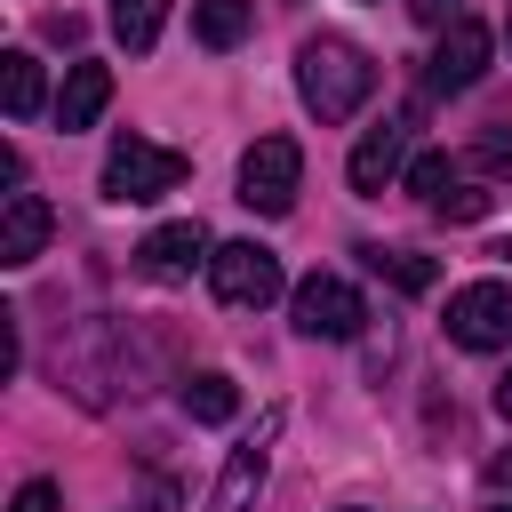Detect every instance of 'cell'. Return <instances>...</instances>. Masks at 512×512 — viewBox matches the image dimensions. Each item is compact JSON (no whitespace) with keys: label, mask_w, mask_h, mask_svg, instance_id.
<instances>
[{"label":"cell","mask_w":512,"mask_h":512,"mask_svg":"<svg viewBox=\"0 0 512 512\" xmlns=\"http://www.w3.org/2000/svg\"><path fill=\"white\" fill-rule=\"evenodd\" d=\"M0 104H8V120H32L40 112V56H24V48L0 56Z\"/></svg>","instance_id":"obj_15"},{"label":"cell","mask_w":512,"mask_h":512,"mask_svg":"<svg viewBox=\"0 0 512 512\" xmlns=\"http://www.w3.org/2000/svg\"><path fill=\"white\" fill-rule=\"evenodd\" d=\"M176 400H184V416H192V424H232V416H240V384H232L224 368L184 376V392H176Z\"/></svg>","instance_id":"obj_13"},{"label":"cell","mask_w":512,"mask_h":512,"mask_svg":"<svg viewBox=\"0 0 512 512\" xmlns=\"http://www.w3.org/2000/svg\"><path fill=\"white\" fill-rule=\"evenodd\" d=\"M296 184H304L296 136H256L248 160H240V200H248L256 216H288V208H296Z\"/></svg>","instance_id":"obj_4"},{"label":"cell","mask_w":512,"mask_h":512,"mask_svg":"<svg viewBox=\"0 0 512 512\" xmlns=\"http://www.w3.org/2000/svg\"><path fill=\"white\" fill-rule=\"evenodd\" d=\"M8 512H56V480H24Z\"/></svg>","instance_id":"obj_21"},{"label":"cell","mask_w":512,"mask_h":512,"mask_svg":"<svg viewBox=\"0 0 512 512\" xmlns=\"http://www.w3.org/2000/svg\"><path fill=\"white\" fill-rule=\"evenodd\" d=\"M488 488H496V496L512 488V448H504V456H488Z\"/></svg>","instance_id":"obj_24"},{"label":"cell","mask_w":512,"mask_h":512,"mask_svg":"<svg viewBox=\"0 0 512 512\" xmlns=\"http://www.w3.org/2000/svg\"><path fill=\"white\" fill-rule=\"evenodd\" d=\"M496 408H504V416H512V368H504V384H496Z\"/></svg>","instance_id":"obj_25"},{"label":"cell","mask_w":512,"mask_h":512,"mask_svg":"<svg viewBox=\"0 0 512 512\" xmlns=\"http://www.w3.org/2000/svg\"><path fill=\"white\" fill-rule=\"evenodd\" d=\"M432 208H440L448 224H472V216H488V192H472V184H448V192H440Z\"/></svg>","instance_id":"obj_19"},{"label":"cell","mask_w":512,"mask_h":512,"mask_svg":"<svg viewBox=\"0 0 512 512\" xmlns=\"http://www.w3.org/2000/svg\"><path fill=\"white\" fill-rule=\"evenodd\" d=\"M208 256H216V248H208L200 216H184V224H160V232H144V248H136V272H144V280H160V288H184V280H192Z\"/></svg>","instance_id":"obj_8"},{"label":"cell","mask_w":512,"mask_h":512,"mask_svg":"<svg viewBox=\"0 0 512 512\" xmlns=\"http://www.w3.org/2000/svg\"><path fill=\"white\" fill-rule=\"evenodd\" d=\"M408 136H416V112H392L384 128H368V136L352 144V160H344L352 192H384V184L408 168Z\"/></svg>","instance_id":"obj_9"},{"label":"cell","mask_w":512,"mask_h":512,"mask_svg":"<svg viewBox=\"0 0 512 512\" xmlns=\"http://www.w3.org/2000/svg\"><path fill=\"white\" fill-rule=\"evenodd\" d=\"M448 336H456L464 352L512 344V288H504V280H464V288L448 296Z\"/></svg>","instance_id":"obj_6"},{"label":"cell","mask_w":512,"mask_h":512,"mask_svg":"<svg viewBox=\"0 0 512 512\" xmlns=\"http://www.w3.org/2000/svg\"><path fill=\"white\" fill-rule=\"evenodd\" d=\"M208 288H216L232 312H264L288 280H280V256H272L264 240H224V248L208 256Z\"/></svg>","instance_id":"obj_3"},{"label":"cell","mask_w":512,"mask_h":512,"mask_svg":"<svg viewBox=\"0 0 512 512\" xmlns=\"http://www.w3.org/2000/svg\"><path fill=\"white\" fill-rule=\"evenodd\" d=\"M360 256H368V272L392 280L400 296H424V288L440 280V264H432V256H408V248H360Z\"/></svg>","instance_id":"obj_16"},{"label":"cell","mask_w":512,"mask_h":512,"mask_svg":"<svg viewBox=\"0 0 512 512\" xmlns=\"http://www.w3.org/2000/svg\"><path fill=\"white\" fill-rule=\"evenodd\" d=\"M504 32H512V16H504Z\"/></svg>","instance_id":"obj_28"},{"label":"cell","mask_w":512,"mask_h":512,"mask_svg":"<svg viewBox=\"0 0 512 512\" xmlns=\"http://www.w3.org/2000/svg\"><path fill=\"white\" fill-rule=\"evenodd\" d=\"M160 16H168V0H112V40L128 56H144L160 40Z\"/></svg>","instance_id":"obj_17"},{"label":"cell","mask_w":512,"mask_h":512,"mask_svg":"<svg viewBox=\"0 0 512 512\" xmlns=\"http://www.w3.org/2000/svg\"><path fill=\"white\" fill-rule=\"evenodd\" d=\"M488 72V24H472V16H456L448 32H440V48H432V64H424V80L440 88V96H456V88H472Z\"/></svg>","instance_id":"obj_10"},{"label":"cell","mask_w":512,"mask_h":512,"mask_svg":"<svg viewBox=\"0 0 512 512\" xmlns=\"http://www.w3.org/2000/svg\"><path fill=\"white\" fill-rule=\"evenodd\" d=\"M368 88H376V64L352 48V40H336V32H320V40H304L296 48V96L336 128V120H352L360 104H368Z\"/></svg>","instance_id":"obj_1"},{"label":"cell","mask_w":512,"mask_h":512,"mask_svg":"<svg viewBox=\"0 0 512 512\" xmlns=\"http://www.w3.org/2000/svg\"><path fill=\"white\" fill-rule=\"evenodd\" d=\"M512 160V120H496L488 136H472V168H504Z\"/></svg>","instance_id":"obj_20"},{"label":"cell","mask_w":512,"mask_h":512,"mask_svg":"<svg viewBox=\"0 0 512 512\" xmlns=\"http://www.w3.org/2000/svg\"><path fill=\"white\" fill-rule=\"evenodd\" d=\"M416 24H456V0H408Z\"/></svg>","instance_id":"obj_23"},{"label":"cell","mask_w":512,"mask_h":512,"mask_svg":"<svg viewBox=\"0 0 512 512\" xmlns=\"http://www.w3.org/2000/svg\"><path fill=\"white\" fill-rule=\"evenodd\" d=\"M408 192L440 200V192H448V152H424V160H408Z\"/></svg>","instance_id":"obj_18"},{"label":"cell","mask_w":512,"mask_h":512,"mask_svg":"<svg viewBox=\"0 0 512 512\" xmlns=\"http://www.w3.org/2000/svg\"><path fill=\"white\" fill-rule=\"evenodd\" d=\"M488 512H512V496H496V504H488Z\"/></svg>","instance_id":"obj_26"},{"label":"cell","mask_w":512,"mask_h":512,"mask_svg":"<svg viewBox=\"0 0 512 512\" xmlns=\"http://www.w3.org/2000/svg\"><path fill=\"white\" fill-rule=\"evenodd\" d=\"M296 328H304V336L344 344V336H360V328H368V304H360V288H352V280L312 272V280L296 288Z\"/></svg>","instance_id":"obj_7"},{"label":"cell","mask_w":512,"mask_h":512,"mask_svg":"<svg viewBox=\"0 0 512 512\" xmlns=\"http://www.w3.org/2000/svg\"><path fill=\"white\" fill-rule=\"evenodd\" d=\"M184 176H192V160L152 136H112V152H104V200H160Z\"/></svg>","instance_id":"obj_2"},{"label":"cell","mask_w":512,"mask_h":512,"mask_svg":"<svg viewBox=\"0 0 512 512\" xmlns=\"http://www.w3.org/2000/svg\"><path fill=\"white\" fill-rule=\"evenodd\" d=\"M48 232H56V216H48V200L40 192H8V208H0V264H32L40 248H48Z\"/></svg>","instance_id":"obj_11"},{"label":"cell","mask_w":512,"mask_h":512,"mask_svg":"<svg viewBox=\"0 0 512 512\" xmlns=\"http://www.w3.org/2000/svg\"><path fill=\"white\" fill-rule=\"evenodd\" d=\"M496 256H512V240H504V248H496Z\"/></svg>","instance_id":"obj_27"},{"label":"cell","mask_w":512,"mask_h":512,"mask_svg":"<svg viewBox=\"0 0 512 512\" xmlns=\"http://www.w3.org/2000/svg\"><path fill=\"white\" fill-rule=\"evenodd\" d=\"M16 360H24V344H16V312H0V376H16Z\"/></svg>","instance_id":"obj_22"},{"label":"cell","mask_w":512,"mask_h":512,"mask_svg":"<svg viewBox=\"0 0 512 512\" xmlns=\"http://www.w3.org/2000/svg\"><path fill=\"white\" fill-rule=\"evenodd\" d=\"M248 24H256L248 0H192V40H200V48H240Z\"/></svg>","instance_id":"obj_14"},{"label":"cell","mask_w":512,"mask_h":512,"mask_svg":"<svg viewBox=\"0 0 512 512\" xmlns=\"http://www.w3.org/2000/svg\"><path fill=\"white\" fill-rule=\"evenodd\" d=\"M104 104H112V72H104V64H72L64 88H56V128H64V136H72V128H96Z\"/></svg>","instance_id":"obj_12"},{"label":"cell","mask_w":512,"mask_h":512,"mask_svg":"<svg viewBox=\"0 0 512 512\" xmlns=\"http://www.w3.org/2000/svg\"><path fill=\"white\" fill-rule=\"evenodd\" d=\"M280 408H264L256 416V432L224 456V472H216V496H208V512H256V496H264V472H272V440H280Z\"/></svg>","instance_id":"obj_5"}]
</instances>
